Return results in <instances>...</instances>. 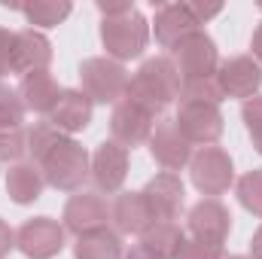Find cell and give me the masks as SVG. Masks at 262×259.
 <instances>
[{"instance_id":"d6a6232c","label":"cell","mask_w":262,"mask_h":259,"mask_svg":"<svg viewBox=\"0 0 262 259\" xmlns=\"http://www.w3.org/2000/svg\"><path fill=\"white\" fill-rule=\"evenodd\" d=\"M189 9H192V15L198 18V25H207L213 15L223 12V3H189Z\"/></svg>"},{"instance_id":"cb8c5ba5","label":"cell","mask_w":262,"mask_h":259,"mask_svg":"<svg viewBox=\"0 0 262 259\" xmlns=\"http://www.w3.org/2000/svg\"><path fill=\"white\" fill-rule=\"evenodd\" d=\"M18 9H21L25 21H28L34 31H40V28H55V25H61L67 15L73 12V3H70V0H34V3H25V6H18Z\"/></svg>"},{"instance_id":"30bf717a","label":"cell","mask_w":262,"mask_h":259,"mask_svg":"<svg viewBox=\"0 0 262 259\" xmlns=\"http://www.w3.org/2000/svg\"><path fill=\"white\" fill-rule=\"evenodd\" d=\"M186 232L195 241H207L223 247L232 232V213L220 198H201L186 213Z\"/></svg>"},{"instance_id":"9c48e42d","label":"cell","mask_w":262,"mask_h":259,"mask_svg":"<svg viewBox=\"0 0 262 259\" xmlns=\"http://www.w3.org/2000/svg\"><path fill=\"white\" fill-rule=\"evenodd\" d=\"M64 232H73L76 238L89 235V232H101L110 229V204L101 192H76L67 198L64 204Z\"/></svg>"},{"instance_id":"83f0119b","label":"cell","mask_w":262,"mask_h":259,"mask_svg":"<svg viewBox=\"0 0 262 259\" xmlns=\"http://www.w3.org/2000/svg\"><path fill=\"white\" fill-rule=\"evenodd\" d=\"M25 113L28 110H25L18 92L0 82V128H18L25 122Z\"/></svg>"},{"instance_id":"52a82bcc","label":"cell","mask_w":262,"mask_h":259,"mask_svg":"<svg viewBox=\"0 0 262 259\" xmlns=\"http://www.w3.org/2000/svg\"><path fill=\"white\" fill-rule=\"evenodd\" d=\"M15 250L28 259H52L64 250V223L52 217L25 220L15 232Z\"/></svg>"},{"instance_id":"ac0fdd59","label":"cell","mask_w":262,"mask_h":259,"mask_svg":"<svg viewBox=\"0 0 262 259\" xmlns=\"http://www.w3.org/2000/svg\"><path fill=\"white\" fill-rule=\"evenodd\" d=\"M140 192H143L156 220H177L180 217V210H183V180L177 174L162 171Z\"/></svg>"},{"instance_id":"5b68a950","label":"cell","mask_w":262,"mask_h":259,"mask_svg":"<svg viewBox=\"0 0 262 259\" xmlns=\"http://www.w3.org/2000/svg\"><path fill=\"white\" fill-rule=\"evenodd\" d=\"M189 177H192V186L204 198H216V195L229 192V186L235 183L232 156L220 146L198 149V153H192V162H189Z\"/></svg>"},{"instance_id":"e575fe53","label":"cell","mask_w":262,"mask_h":259,"mask_svg":"<svg viewBox=\"0 0 262 259\" xmlns=\"http://www.w3.org/2000/svg\"><path fill=\"white\" fill-rule=\"evenodd\" d=\"M131 9H134V3H128V0H122V3H98L101 18H116V15H125Z\"/></svg>"},{"instance_id":"3957f363","label":"cell","mask_w":262,"mask_h":259,"mask_svg":"<svg viewBox=\"0 0 262 259\" xmlns=\"http://www.w3.org/2000/svg\"><path fill=\"white\" fill-rule=\"evenodd\" d=\"M128 79L131 73L125 70V64H119L107 55H95V58H85L79 64V85L92 104H113L116 107L128 92Z\"/></svg>"},{"instance_id":"8d00e7d4","label":"cell","mask_w":262,"mask_h":259,"mask_svg":"<svg viewBox=\"0 0 262 259\" xmlns=\"http://www.w3.org/2000/svg\"><path fill=\"white\" fill-rule=\"evenodd\" d=\"M122 259H165V256H159L156 250H149V247H143V244H134Z\"/></svg>"},{"instance_id":"484cf974","label":"cell","mask_w":262,"mask_h":259,"mask_svg":"<svg viewBox=\"0 0 262 259\" xmlns=\"http://www.w3.org/2000/svg\"><path fill=\"white\" fill-rule=\"evenodd\" d=\"M235 192H238V201L244 210H250L253 217L262 220V168H253L247 171L238 183H235Z\"/></svg>"},{"instance_id":"7c38bea8","label":"cell","mask_w":262,"mask_h":259,"mask_svg":"<svg viewBox=\"0 0 262 259\" xmlns=\"http://www.w3.org/2000/svg\"><path fill=\"white\" fill-rule=\"evenodd\" d=\"M89 177L101 195H116L128 177V149L119 146L116 140H104L92 156V174Z\"/></svg>"},{"instance_id":"f546056e","label":"cell","mask_w":262,"mask_h":259,"mask_svg":"<svg viewBox=\"0 0 262 259\" xmlns=\"http://www.w3.org/2000/svg\"><path fill=\"white\" fill-rule=\"evenodd\" d=\"M241 119H244V128H247V137L253 143V149L262 156V95L244 101L241 107Z\"/></svg>"},{"instance_id":"d590c367","label":"cell","mask_w":262,"mask_h":259,"mask_svg":"<svg viewBox=\"0 0 262 259\" xmlns=\"http://www.w3.org/2000/svg\"><path fill=\"white\" fill-rule=\"evenodd\" d=\"M250 52H253V61L262 67V21L256 25V31H253V37H250Z\"/></svg>"},{"instance_id":"f35d334b","label":"cell","mask_w":262,"mask_h":259,"mask_svg":"<svg viewBox=\"0 0 262 259\" xmlns=\"http://www.w3.org/2000/svg\"><path fill=\"white\" fill-rule=\"evenodd\" d=\"M223 259H250V256H223Z\"/></svg>"},{"instance_id":"d6986e66","label":"cell","mask_w":262,"mask_h":259,"mask_svg":"<svg viewBox=\"0 0 262 259\" xmlns=\"http://www.w3.org/2000/svg\"><path fill=\"white\" fill-rule=\"evenodd\" d=\"M110 220L116 223L122 235H143L156 223L143 192H119L116 201L110 204Z\"/></svg>"},{"instance_id":"9a60e30c","label":"cell","mask_w":262,"mask_h":259,"mask_svg":"<svg viewBox=\"0 0 262 259\" xmlns=\"http://www.w3.org/2000/svg\"><path fill=\"white\" fill-rule=\"evenodd\" d=\"M92 113H95V104L82 95V89H61V98L46 116V122L70 137L92 125Z\"/></svg>"},{"instance_id":"4dcf8cb0","label":"cell","mask_w":262,"mask_h":259,"mask_svg":"<svg viewBox=\"0 0 262 259\" xmlns=\"http://www.w3.org/2000/svg\"><path fill=\"white\" fill-rule=\"evenodd\" d=\"M174 259H223V247L207 244V241H195V238H183Z\"/></svg>"},{"instance_id":"4316f807","label":"cell","mask_w":262,"mask_h":259,"mask_svg":"<svg viewBox=\"0 0 262 259\" xmlns=\"http://www.w3.org/2000/svg\"><path fill=\"white\" fill-rule=\"evenodd\" d=\"M64 137H67V134H61L58 128H52L49 122H37L34 128H28V153H31L34 165H37V162L52 149V146H58Z\"/></svg>"},{"instance_id":"d4e9b609","label":"cell","mask_w":262,"mask_h":259,"mask_svg":"<svg viewBox=\"0 0 262 259\" xmlns=\"http://www.w3.org/2000/svg\"><path fill=\"white\" fill-rule=\"evenodd\" d=\"M223 92H220V82H216V73L213 76H195V79H180V104H216L220 107Z\"/></svg>"},{"instance_id":"74e56055","label":"cell","mask_w":262,"mask_h":259,"mask_svg":"<svg viewBox=\"0 0 262 259\" xmlns=\"http://www.w3.org/2000/svg\"><path fill=\"white\" fill-rule=\"evenodd\" d=\"M250 259H262V226L253 232V238H250Z\"/></svg>"},{"instance_id":"f1b7e54d","label":"cell","mask_w":262,"mask_h":259,"mask_svg":"<svg viewBox=\"0 0 262 259\" xmlns=\"http://www.w3.org/2000/svg\"><path fill=\"white\" fill-rule=\"evenodd\" d=\"M28 153V131L21 128H0V162L18 165L21 156Z\"/></svg>"},{"instance_id":"277c9868","label":"cell","mask_w":262,"mask_h":259,"mask_svg":"<svg viewBox=\"0 0 262 259\" xmlns=\"http://www.w3.org/2000/svg\"><path fill=\"white\" fill-rule=\"evenodd\" d=\"M101 43L107 49V58H113L119 64L140 58L149 43V21L137 12V6L125 15L101 18Z\"/></svg>"},{"instance_id":"6da1fadb","label":"cell","mask_w":262,"mask_h":259,"mask_svg":"<svg viewBox=\"0 0 262 259\" xmlns=\"http://www.w3.org/2000/svg\"><path fill=\"white\" fill-rule=\"evenodd\" d=\"M177 98H180V73L168 55L146 58L134 70V76L128 79V92H125V101L137 104L149 116L165 113Z\"/></svg>"},{"instance_id":"8992f818","label":"cell","mask_w":262,"mask_h":259,"mask_svg":"<svg viewBox=\"0 0 262 259\" xmlns=\"http://www.w3.org/2000/svg\"><path fill=\"white\" fill-rule=\"evenodd\" d=\"M171 61L177 67L180 79H195V76H213L220 67V52L213 37L201 28L195 34L183 37L177 46H171Z\"/></svg>"},{"instance_id":"2e32d148","label":"cell","mask_w":262,"mask_h":259,"mask_svg":"<svg viewBox=\"0 0 262 259\" xmlns=\"http://www.w3.org/2000/svg\"><path fill=\"white\" fill-rule=\"evenodd\" d=\"M52 64V43L43 31L25 28L15 31V49H12V73H37V70H49Z\"/></svg>"},{"instance_id":"603a6c76","label":"cell","mask_w":262,"mask_h":259,"mask_svg":"<svg viewBox=\"0 0 262 259\" xmlns=\"http://www.w3.org/2000/svg\"><path fill=\"white\" fill-rule=\"evenodd\" d=\"M183 238H186V232L177 226V220H156V223L140 235V244L149 247V250H156L159 256L174 259V253H177V247H180Z\"/></svg>"},{"instance_id":"ab89813d","label":"cell","mask_w":262,"mask_h":259,"mask_svg":"<svg viewBox=\"0 0 262 259\" xmlns=\"http://www.w3.org/2000/svg\"><path fill=\"white\" fill-rule=\"evenodd\" d=\"M259 9H262V3H259Z\"/></svg>"},{"instance_id":"8fae6325","label":"cell","mask_w":262,"mask_h":259,"mask_svg":"<svg viewBox=\"0 0 262 259\" xmlns=\"http://www.w3.org/2000/svg\"><path fill=\"white\" fill-rule=\"evenodd\" d=\"M216 82L223 98H241L250 101L262 89V67L253 61V55H235L216 67Z\"/></svg>"},{"instance_id":"e0dca14e","label":"cell","mask_w":262,"mask_h":259,"mask_svg":"<svg viewBox=\"0 0 262 259\" xmlns=\"http://www.w3.org/2000/svg\"><path fill=\"white\" fill-rule=\"evenodd\" d=\"M152 31H156V40H159L165 49H171V46H177L183 37L201 31V25H198V18L192 15L189 3H162V6L156 9Z\"/></svg>"},{"instance_id":"7402d4cb","label":"cell","mask_w":262,"mask_h":259,"mask_svg":"<svg viewBox=\"0 0 262 259\" xmlns=\"http://www.w3.org/2000/svg\"><path fill=\"white\" fill-rule=\"evenodd\" d=\"M122 238L113 229H101V232H89L82 238H76L73 244V259H122Z\"/></svg>"},{"instance_id":"44dd1931","label":"cell","mask_w":262,"mask_h":259,"mask_svg":"<svg viewBox=\"0 0 262 259\" xmlns=\"http://www.w3.org/2000/svg\"><path fill=\"white\" fill-rule=\"evenodd\" d=\"M43 174L34 162H18V165H9L6 171V195L15 201V204H34L40 195H43Z\"/></svg>"},{"instance_id":"836d02e7","label":"cell","mask_w":262,"mask_h":259,"mask_svg":"<svg viewBox=\"0 0 262 259\" xmlns=\"http://www.w3.org/2000/svg\"><path fill=\"white\" fill-rule=\"evenodd\" d=\"M12 250H15V232L6 220H0V259L9 256Z\"/></svg>"},{"instance_id":"4fadbf2b","label":"cell","mask_w":262,"mask_h":259,"mask_svg":"<svg viewBox=\"0 0 262 259\" xmlns=\"http://www.w3.org/2000/svg\"><path fill=\"white\" fill-rule=\"evenodd\" d=\"M146 146H149V156L156 159V165H162V168L171 171V174L183 171V168L192 162V146H189V140L177 131L174 119H171V122H159V125L152 128V134H149Z\"/></svg>"},{"instance_id":"1f68e13d","label":"cell","mask_w":262,"mask_h":259,"mask_svg":"<svg viewBox=\"0 0 262 259\" xmlns=\"http://www.w3.org/2000/svg\"><path fill=\"white\" fill-rule=\"evenodd\" d=\"M12 49H15V31L0 28V76L12 73Z\"/></svg>"},{"instance_id":"ba28073f","label":"cell","mask_w":262,"mask_h":259,"mask_svg":"<svg viewBox=\"0 0 262 259\" xmlns=\"http://www.w3.org/2000/svg\"><path fill=\"white\" fill-rule=\"evenodd\" d=\"M174 125L189 140V146H216L223 137V113L216 104H180Z\"/></svg>"},{"instance_id":"7a4b0ae2","label":"cell","mask_w":262,"mask_h":259,"mask_svg":"<svg viewBox=\"0 0 262 259\" xmlns=\"http://www.w3.org/2000/svg\"><path fill=\"white\" fill-rule=\"evenodd\" d=\"M43 180L52 186V189H61V192H79L82 183L89 180L92 174V156L85 153L82 143H76L73 137H64L58 146H52L40 162H37Z\"/></svg>"},{"instance_id":"5bb4252c","label":"cell","mask_w":262,"mask_h":259,"mask_svg":"<svg viewBox=\"0 0 262 259\" xmlns=\"http://www.w3.org/2000/svg\"><path fill=\"white\" fill-rule=\"evenodd\" d=\"M152 119H156V116H149L146 110H140L137 104H131V101L122 98V101L113 107L110 134H113V140H116L119 146L134 149V146H140V143L149 140V134H152V128H156Z\"/></svg>"},{"instance_id":"ffe728a7","label":"cell","mask_w":262,"mask_h":259,"mask_svg":"<svg viewBox=\"0 0 262 259\" xmlns=\"http://www.w3.org/2000/svg\"><path fill=\"white\" fill-rule=\"evenodd\" d=\"M15 92H18L25 110L43 113V116H49L52 107H55L58 98H61V89H58V82H55V76H52L49 70H37V73L21 76V82H18Z\"/></svg>"}]
</instances>
